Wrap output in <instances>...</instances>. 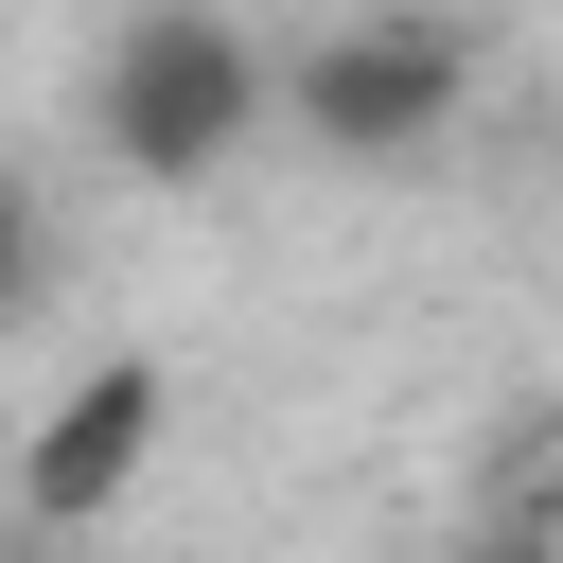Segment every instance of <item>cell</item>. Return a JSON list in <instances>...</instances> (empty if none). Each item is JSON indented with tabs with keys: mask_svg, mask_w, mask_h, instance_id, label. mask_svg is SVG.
I'll use <instances>...</instances> for the list:
<instances>
[{
	"mask_svg": "<svg viewBox=\"0 0 563 563\" xmlns=\"http://www.w3.org/2000/svg\"><path fill=\"white\" fill-rule=\"evenodd\" d=\"M475 88H493V35L457 0H352V18H317L264 70V106L299 123V158H334V176H422L475 123Z\"/></svg>",
	"mask_w": 563,
	"mask_h": 563,
	"instance_id": "1",
	"label": "cell"
},
{
	"mask_svg": "<svg viewBox=\"0 0 563 563\" xmlns=\"http://www.w3.org/2000/svg\"><path fill=\"white\" fill-rule=\"evenodd\" d=\"M88 141L141 194H211L264 141V35L229 0H123L106 53H88Z\"/></svg>",
	"mask_w": 563,
	"mask_h": 563,
	"instance_id": "2",
	"label": "cell"
},
{
	"mask_svg": "<svg viewBox=\"0 0 563 563\" xmlns=\"http://www.w3.org/2000/svg\"><path fill=\"white\" fill-rule=\"evenodd\" d=\"M158 440H176V369H158V352H88V369L35 405V440H18V528L88 545V528L158 475Z\"/></svg>",
	"mask_w": 563,
	"mask_h": 563,
	"instance_id": "3",
	"label": "cell"
},
{
	"mask_svg": "<svg viewBox=\"0 0 563 563\" xmlns=\"http://www.w3.org/2000/svg\"><path fill=\"white\" fill-rule=\"evenodd\" d=\"M35 299H53V194L0 176V317H35Z\"/></svg>",
	"mask_w": 563,
	"mask_h": 563,
	"instance_id": "4",
	"label": "cell"
},
{
	"mask_svg": "<svg viewBox=\"0 0 563 563\" xmlns=\"http://www.w3.org/2000/svg\"><path fill=\"white\" fill-rule=\"evenodd\" d=\"M457 563H545V475H528V440H510V493H493V528H475Z\"/></svg>",
	"mask_w": 563,
	"mask_h": 563,
	"instance_id": "5",
	"label": "cell"
},
{
	"mask_svg": "<svg viewBox=\"0 0 563 563\" xmlns=\"http://www.w3.org/2000/svg\"><path fill=\"white\" fill-rule=\"evenodd\" d=\"M0 563H53V528H18V545H0Z\"/></svg>",
	"mask_w": 563,
	"mask_h": 563,
	"instance_id": "6",
	"label": "cell"
}]
</instances>
